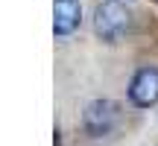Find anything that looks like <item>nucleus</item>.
Returning <instances> with one entry per match:
<instances>
[{
    "mask_svg": "<svg viewBox=\"0 0 158 146\" xmlns=\"http://www.w3.org/2000/svg\"><path fill=\"white\" fill-rule=\"evenodd\" d=\"M132 26V15L123 3L117 0H106V3H97L94 9V32L100 35L106 44H117Z\"/></svg>",
    "mask_w": 158,
    "mask_h": 146,
    "instance_id": "nucleus-1",
    "label": "nucleus"
},
{
    "mask_svg": "<svg viewBox=\"0 0 158 146\" xmlns=\"http://www.w3.org/2000/svg\"><path fill=\"white\" fill-rule=\"evenodd\" d=\"M117 120H120V108H117V102H111V99H94V102H88L85 111H82V126H85V132H88L91 137L111 135Z\"/></svg>",
    "mask_w": 158,
    "mask_h": 146,
    "instance_id": "nucleus-2",
    "label": "nucleus"
},
{
    "mask_svg": "<svg viewBox=\"0 0 158 146\" xmlns=\"http://www.w3.org/2000/svg\"><path fill=\"white\" fill-rule=\"evenodd\" d=\"M129 102L138 108L158 105V67H141L129 82Z\"/></svg>",
    "mask_w": 158,
    "mask_h": 146,
    "instance_id": "nucleus-3",
    "label": "nucleus"
},
{
    "mask_svg": "<svg viewBox=\"0 0 158 146\" xmlns=\"http://www.w3.org/2000/svg\"><path fill=\"white\" fill-rule=\"evenodd\" d=\"M82 23V6L79 0H53V32L70 35Z\"/></svg>",
    "mask_w": 158,
    "mask_h": 146,
    "instance_id": "nucleus-4",
    "label": "nucleus"
}]
</instances>
